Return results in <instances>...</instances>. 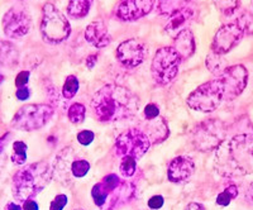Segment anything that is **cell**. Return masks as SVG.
Segmentation results:
<instances>
[{"label": "cell", "mask_w": 253, "mask_h": 210, "mask_svg": "<svg viewBox=\"0 0 253 210\" xmlns=\"http://www.w3.org/2000/svg\"><path fill=\"white\" fill-rule=\"evenodd\" d=\"M91 108L99 122L113 123L134 117L138 112L139 99L128 87L107 84L94 94Z\"/></svg>", "instance_id": "obj_1"}, {"label": "cell", "mask_w": 253, "mask_h": 210, "mask_svg": "<svg viewBox=\"0 0 253 210\" xmlns=\"http://www.w3.org/2000/svg\"><path fill=\"white\" fill-rule=\"evenodd\" d=\"M215 170L225 177L253 173V133L237 134L216 148Z\"/></svg>", "instance_id": "obj_2"}, {"label": "cell", "mask_w": 253, "mask_h": 210, "mask_svg": "<svg viewBox=\"0 0 253 210\" xmlns=\"http://www.w3.org/2000/svg\"><path fill=\"white\" fill-rule=\"evenodd\" d=\"M53 177V168L47 161H38L22 167L13 176L12 190L17 202L35 199L46 189Z\"/></svg>", "instance_id": "obj_3"}, {"label": "cell", "mask_w": 253, "mask_h": 210, "mask_svg": "<svg viewBox=\"0 0 253 210\" xmlns=\"http://www.w3.org/2000/svg\"><path fill=\"white\" fill-rule=\"evenodd\" d=\"M42 40L48 44H60L71 35V24L60 9L52 3L42 8V20L40 26Z\"/></svg>", "instance_id": "obj_4"}, {"label": "cell", "mask_w": 253, "mask_h": 210, "mask_svg": "<svg viewBox=\"0 0 253 210\" xmlns=\"http://www.w3.org/2000/svg\"><path fill=\"white\" fill-rule=\"evenodd\" d=\"M223 101H227V91L220 76L207 81L196 87L187 98L189 108L202 113H213L218 109Z\"/></svg>", "instance_id": "obj_5"}, {"label": "cell", "mask_w": 253, "mask_h": 210, "mask_svg": "<svg viewBox=\"0 0 253 210\" xmlns=\"http://www.w3.org/2000/svg\"><path fill=\"white\" fill-rule=\"evenodd\" d=\"M227 135V127L223 121L210 118L200 122L190 133V139L194 148L199 152H210L216 150Z\"/></svg>", "instance_id": "obj_6"}, {"label": "cell", "mask_w": 253, "mask_h": 210, "mask_svg": "<svg viewBox=\"0 0 253 210\" xmlns=\"http://www.w3.org/2000/svg\"><path fill=\"white\" fill-rule=\"evenodd\" d=\"M53 114L55 109L51 104H28L15 113L10 127L23 132L41 129L51 121Z\"/></svg>", "instance_id": "obj_7"}, {"label": "cell", "mask_w": 253, "mask_h": 210, "mask_svg": "<svg viewBox=\"0 0 253 210\" xmlns=\"http://www.w3.org/2000/svg\"><path fill=\"white\" fill-rule=\"evenodd\" d=\"M181 56L173 47H161L155 53L151 72L155 83L160 86H167L176 79L181 65Z\"/></svg>", "instance_id": "obj_8"}, {"label": "cell", "mask_w": 253, "mask_h": 210, "mask_svg": "<svg viewBox=\"0 0 253 210\" xmlns=\"http://www.w3.org/2000/svg\"><path fill=\"white\" fill-rule=\"evenodd\" d=\"M151 141L148 135L138 128H132L119 135L115 141L114 150L118 157H133L137 161L141 160L150 150Z\"/></svg>", "instance_id": "obj_9"}, {"label": "cell", "mask_w": 253, "mask_h": 210, "mask_svg": "<svg viewBox=\"0 0 253 210\" xmlns=\"http://www.w3.org/2000/svg\"><path fill=\"white\" fill-rule=\"evenodd\" d=\"M246 36L245 28L242 27L238 19H234L230 23L224 24L218 29L211 42V51L216 52L219 55H227L237 44L241 42Z\"/></svg>", "instance_id": "obj_10"}, {"label": "cell", "mask_w": 253, "mask_h": 210, "mask_svg": "<svg viewBox=\"0 0 253 210\" xmlns=\"http://www.w3.org/2000/svg\"><path fill=\"white\" fill-rule=\"evenodd\" d=\"M32 28V18L23 6H13L3 17V31L9 38L20 40Z\"/></svg>", "instance_id": "obj_11"}, {"label": "cell", "mask_w": 253, "mask_h": 210, "mask_svg": "<svg viewBox=\"0 0 253 210\" xmlns=\"http://www.w3.org/2000/svg\"><path fill=\"white\" fill-rule=\"evenodd\" d=\"M119 64L126 69H135L144 62L147 57L146 44L139 40L130 38L122 42L115 51Z\"/></svg>", "instance_id": "obj_12"}, {"label": "cell", "mask_w": 253, "mask_h": 210, "mask_svg": "<svg viewBox=\"0 0 253 210\" xmlns=\"http://www.w3.org/2000/svg\"><path fill=\"white\" fill-rule=\"evenodd\" d=\"M219 76L224 83L227 101L238 98L247 86L248 71L245 65L237 64L233 66H228Z\"/></svg>", "instance_id": "obj_13"}, {"label": "cell", "mask_w": 253, "mask_h": 210, "mask_svg": "<svg viewBox=\"0 0 253 210\" xmlns=\"http://www.w3.org/2000/svg\"><path fill=\"white\" fill-rule=\"evenodd\" d=\"M155 4L156 0H121L115 8V17L122 22H134L150 14Z\"/></svg>", "instance_id": "obj_14"}, {"label": "cell", "mask_w": 253, "mask_h": 210, "mask_svg": "<svg viewBox=\"0 0 253 210\" xmlns=\"http://www.w3.org/2000/svg\"><path fill=\"white\" fill-rule=\"evenodd\" d=\"M195 172V162L189 156H177L169 164L167 178L173 184L189 180Z\"/></svg>", "instance_id": "obj_15"}, {"label": "cell", "mask_w": 253, "mask_h": 210, "mask_svg": "<svg viewBox=\"0 0 253 210\" xmlns=\"http://www.w3.org/2000/svg\"><path fill=\"white\" fill-rule=\"evenodd\" d=\"M84 37L87 43L95 48H105L112 43V36L109 35L107 26L103 20H94L85 29Z\"/></svg>", "instance_id": "obj_16"}, {"label": "cell", "mask_w": 253, "mask_h": 210, "mask_svg": "<svg viewBox=\"0 0 253 210\" xmlns=\"http://www.w3.org/2000/svg\"><path fill=\"white\" fill-rule=\"evenodd\" d=\"M142 130L148 135L152 144L161 143L170 135L169 126L161 115L153 119H144V127Z\"/></svg>", "instance_id": "obj_17"}, {"label": "cell", "mask_w": 253, "mask_h": 210, "mask_svg": "<svg viewBox=\"0 0 253 210\" xmlns=\"http://www.w3.org/2000/svg\"><path fill=\"white\" fill-rule=\"evenodd\" d=\"M193 17L194 9H191L190 6H186V8H184L180 12L171 15L170 19L167 20L166 26H165V32L170 36V37L175 38L181 31L186 29L187 23L193 19Z\"/></svg>", "instance_id": "obj_18"}, {"label": "cell", "mask_w": 253, "mask_h": 210, "mask_svg": "<svg viewBox=\"0 0 253 210\" xmlns=\"http://www.w3.org/2000/svg\"><path fill=\"white\" fill-rule=\"evenodd\" d=\"M173 48L176 49L178 55L181 56L182 60L190 58L195 53V37L191 29L186 28L184 31L178 33L175 38H173Z\"/></svg>", "instance_id": "obj_19"}, {"label": "cell", "mask_w": 253, "mask_h": 210, "mask_svg": "<svg viewBox=\"0 0 253 210\" xmlns=\"http://www.w3.org/2000/svg\"><path fill=\"white\" fill-rule=\"evenodd\" d=\"M0 61L3 66L14 69L19 64V51L13 43L8 41H1L0 44Z\"/></svg>", "instance_id": "obj_20"}, {"label": "cell", "mask_w": 253, "mask_h": 210, "mask_svg": "<svg viewBox=\"0 0 253 210\" xmlns=\"http://www.w3.org/2000/svg\"><path fill=\"white\" fill-rule=\"evenodd\" d=\"M94 0H69L67 14L72 19H83L89 14Z\"/></svg>", "instance_id": "obj_21"}, {"label": "cell", "mask_w": 253, "mask_h": 210, "mask_svg": "<svg viewBox=\"0 0 253 210\" xmlns=\"http://www.w3.org/2000/svg\"><path fill=\"white\" fill-rule=\"evenodd\" d=\"M190 0H158L157 9L161 15H173L186 8Z\"/></svg>", "instance_id": "obj_22"}, {"label": "cell", "mask_w": 253, "mask_h": 210, "mask_svg": "<svg viewBox=\"0 0 253 210\" xmlns=\"http://www.w3.org/2000/svg\"><path fill=\"white\" fill-rule=\"evenodd\" d=\"M205 65H207V69L209 70L211 74L218 76L228 67L224 56L219 55V53L211 51V49H210V52L208 53L207 60H205Z\"/></svg>", "instance_id": "obj_23"}, {"label": "cell", "mask_w": 253, "mask_h": 210, "mask_svg": "<svg viewBox=\"0 0 253 210\" xmlns=\"http://www.w3.org/2000/svg\"><path fill=\"white\" fill-rule=\"evenodd\" d=\"M110 191L108 190L107 186L103 184V182H98V184H95L94 187L91 189V196H92V200H94L95 205L98 208H103L107 203L108 198L110 196Z\"/></svg>", "instance_id": "obj_24"}, {"label": "cell", "mask_w": 253, "mask_h": 210, "mask_svg": "<svg viewBox=\"0 0 253 210\" xmlns=\"http://www.w3.org/2000/svg\"><path fill=\"white\" fill-rule=\"evenodd\" d=\"M85 115H86V108L81 103L71 104L67 110V118L74 124L83 123L85 121Z\"/></svg>", "instance_id": "obj_25"}, {"label": "cell", "mask_w": 253, "mask_h": 210, "mask_svg": "<svg viewBox=\"0 0 253 210\" xmlns=\"http://www.w3.org/2000/svg\"><path fill=\"white\" fill-rule=\"evenodd\" d=\"M27 144L22 141H17L13 143L12 162L15 166H23L27 161Z\"/></svg>", "instance_id": "obj_26"}, {"label": "cell", "mask_w": 253, "mask_h": 210, "mask_svg": "<svg viewBox=\"0 0 253 210\" xmlns=\"http://www.w3.org/2000/svg\"><path fill=\"white\" fill-rule=\"evenodd\" d=\"M213 3L220 14H223L224 17H230L236 13L239 0H213Z\"/></svg>", "instance_id": "obj_27"}, {"label": "cell", "mask_w": 253, "mask_h": 210, "mask_svg": "<svg viewBox=\"0 0 253 210\" xmlns=\"http://www.w3.org/2000/svg\"><path fill=\"white\" fill-rule=\"evenodd\" d=\"M79 87H80L79 79L75 75H69L62 86V95L66 99H72L78 94Z\"/></svg>", "instance_id": "obj_28"}, {"label": "cell", "mask_w": 253, "mask_h": 210, "mask_svg": "<svg viewBox=\"0 0 253 210\" xmlns=\"http://www.w3.org/2000/svg\"><path fill=\"white\" fill-rule=\"evenodd\" d=\"M237 196H238V189H237V186L236 185H229L224 191H221L219 194L218 198H216V204L223 208L228 207L230 204V202L234 200Z\"/></svg>", "instance_id": "obj_29"}, {"label": "cell", "mask_w": 253, "mask_h": 210, "mask_svg": "<svg viewBox=\"0 0 253 210\" xmlns=\"http://www.w3.org/2000/svg\"><path fill=\"white\" fill-rule=\"evenodd\" d=\"M90 164L86 160L75 159L71 165V175L76 178L84 177L90 171Z\"/></svg>", "instance_id": "obj_30"}, {"label": "cell", "mask_w": 253, "mask_h": 210, "mask_svg": "<svg viewBox=\"0 0 253 210\" xmlns=\"http://www.w3.org/2000/svg\"><path fill=\"white\" fill-rule=\"evenodd\" d=\"M119 170L124 177H132L137 170V160L133 159V157H124V159H122Z\"/></svg>", "instance_id": "obj_31"}, {"label": "cell", "mask_w": 253, "mask_h": 210, "mask_svg": "<svg viewBox=\"0 0 253 210\" xmlns=\"http://www.w3.org/2000/svg\"><path fill=\"white\" fill-rule=\"evenodd\" d=\"M237 19L241 22L242 27L245 28L246 36L253 35V12H250V10H245L242 13Z\"/></svg>", "instance_id": "obj_32"}, {"label": "cell", "mask_w": 253, "mask_h": 210, "mask_svg": "<svg viewBox=\"0 0 253 210\" xmlns=\"http://www.w3.org/2000/svg\"><path fill=\"white\" fill-rule=\"evenodd\" d=\"M67 205V196L60 194L56 196L49 204V210H63V208Z\"/></svg>", "instance_id": "obj_33"}, {"label": "cell", "mask_w": 253, "mask_h": 210, "mask_svg": "<svg viewBox=\"0 0 253 210\" xmlns=\"http://www.w3.org/2000/svg\"><path fill=\"white\" fill-rule=\"evenodd\" d=\"M95 135L91 130H81L78 134V142L81 146H89L94 141Z\"/></svg>", "instance_id": "obj_34"}, {"label": "cell", "mask_w": 253, "mask_h": 210, "mask_svg": "<svg viewBox=\"0 0 253 210\" xmlns=\"http://www.w3.org/2000/svg\"><path fill=\"white\" fill-rule=\"evenodd\" d=\"M144 119H153L160 117V108L156 105V104H147L146 108L143 110Z\"/></svg>", "instance_id": "obj_35"}, {"label": "cell", "mask_w": 253, "mask_h": 210, "mask_svg": "<svg viewBox=\"0 0 253 210\" xmlns=\"http://www.w3.org/2000/svg\"><path fill=\"white\" fill-rule=\"evenodd\" d=\"M29 76H31V72L29 71H20L19 74L15 78V86L22 87V86H27V84L29 81Z\"/></svg>", "instance_id": "obj_36"}, {"label": "cell", "mask_w": 253, "mask_h": 210, "mask_svg": "<svg viewBox=\"0 0 253 210\" xmlns=\"http://www.w3.org/2000/svg\"><path fill=\"white\" fill-rule=\"evenodd\" d=\"M165 204V199L162 195H155L148 200V207L150 209L153 210H157V209H161Z\"/></svg>", "instance_id": "obj_37"}, {"label": "cell", "mask_w": 253, "mask_h": 210, "mask_svg": "<svg viewBox=\"0 0 253 210\" xmlns=\"http://www.w3.org/2000/svg\"><path fill=\"white\" fill-rule=\"evenodd\" d=\"M18 100H27L31 96V89L28 86H22L18 87L17 92H15Z\"/></svg>", "instance_id": "obj_38"}, {"label": "cell", "mask_w": 253, "mask_h": 210, "mask_svg": "<svg viewBox=\"0 0 253 210\" xmlns=\"http://www.w3.org/2000/svg\"><path fill=\"white\" fill-rule=\"evenodd\" d=\"M98 53H92V55H89L86 57V61H85V65H86L87 69H94L96 62H98Z\"/></svg>", "instance_id": "obj_39"}, {"label": "cell", "mask_w": 253, "mask_h": 210, "mask_svg": "<svg viewBox=\"0 0 253 210\" xmlns=\"http://www.w3.org/2000/svg\"><path fill=\"white\" fill-rule=\"evenodd\" d=\"M23 210H38V204L33 199H29L23 203Z\"/></svg>", "instance_id": "obj_40"}, {"label": "cell", "mask_w": 253, "mask_h": 210, "mask_svg": "<svg viewBox=\"0 0 253 210\" xmlns=\"http://www.w3.org/2000/svg\"><path fill=\"white\" fill-rule=\"evenodd\" d=\"M185 210H207L204 208V205L199 204V203H190L187 204V207L185 208Z\"/></svg>", "instance_id": "obj_41"}, {"label": "cell", "mask_w": 253, "mask_h": 210, "mask_svg": "<svg viewBox=\"0 0 253 210\" xmlns=\"http://www.w3.org/2000/svg\"><path fill=\"white\" fill-rule=\"evenodd\" d=\"M5 210H23V207H20L19 204H15V203H8Z\"/></svg>", "instance_id": "obj_42"}, {"label": "cell", "mask_w": 253, "mask_h": 210, "mask_svg": "<svg viewBox=\"0 0 253 210\" xmlns=\"http://www.w3.org/2000/svg\"><path fill=\"white\" fill-rule=\"evenodd\" d=\"M250 198H251V200L253 202V181L251 182V185H250Z\"/></svg>", "instance_id": "obj_43"}, {"label": "cell", "mask_w": 253, "mask_h": 210, "mask_svg": "<svg viewBox=\"0 0 253 210\" xmlns=\"http://www.w3.org/2000/svg\"><path fill=\"white\" fill-rule=\"evenodd\" d=\"M251 4H252V8H253V0H251Z\"/></svg>", "instance_id": "obj_44"}, {"label": "cell", "mask_w": 253, "mask_h": 210, "mask_svg": "<svg viewBox=\"0 0 253 210\" xmlns=\"http://www.w3.org/2000/svg\"><path fill=\"white\" fill-rule=\"evenodd\" d=\"M107 210H113V209H110V208H109V209H107Z\"/></svg>", "instance_id": "obj_45"}, {"label": "cell", "mask_w": 253, "mask_h": 210, "mask_svg": "<svg viewBox=\"0 0 253 210\" xmlns=\"http://www.w3.org/2000/svg\"><path fill=\"white\" fill-rule=\"evenodd\" d=\"M76 210H83V209H76Z\"/></svg>", "instance_id": "obj_46"}]
</instances>
